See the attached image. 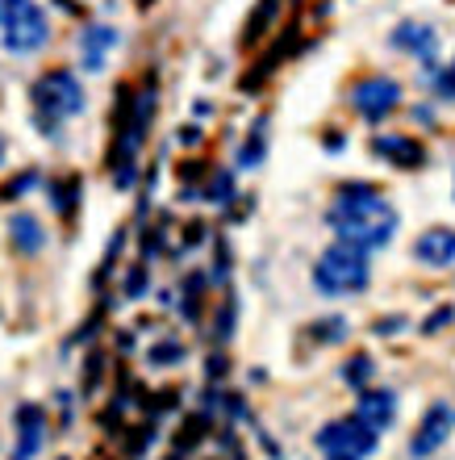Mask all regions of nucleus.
I'll list each match as a JSON object with an SVG mask.
<instances>
[{"label":"nucleus","mask_w":455,"mask_h":460,"mask_svg":"<svg viewBox=\"0 0 455 460\" xmlns=\"http://www.w3.org/2000/svg\"><path fill=\"white\" fill-rule=\"evenodd\" d=\"M439 97L455 101V63H451V67H447L443 75H439Z\"/></svg>","instance_id":"obj_21"},{"label":"nucleus","mask_w":455,"mask_h":460,"mask_svg":"<svg viewBox=\"0 0 455 460\" xmlns=\"http://www.w3.org/2000/svg\"><path fill=\"white\" fill-rule=\"evenodd\" d=\"M47 439V414L38 411L34 402H25L17 411V456L13 460H30Z\"/></svg>","instance_id":"obj_12"},{"label":"nucleus","mask_w":455,"mask_h":460,"mask_svg":"<svg viewBox=\"0 0 455 460\" xmlns=\"http://www.w3.org/2000/svg\"><path fill=\"white\" fill-rule=\"evenodd\" d=\"M351 105L360 110V118L384 121L401 105V84H397L393 75H368V80H360V84L351 88Z\"/></svg>","instance_id":"obj_6"},{"label":"nucleus","mask_w":455,"mask_h":460,"mask_svg":"<svg viewBox=\"0 0 455 460\" xmlns=\"http://www.w3.org/2000/svg\"><path fill=\"white\" fill-rule=\"evenodd\" d=\"M4 151H9V146H4V138H0V164H4Z\"/></svg>","instance_id":"obj_23"},{"label":"nucleus","mask_w":455,"mask_h":460,"mask_svg":"<svg viewBox=\"0 0 455 460\" xmlns=\"http://www.w3.org/2000/svg\"><path fill=\"white\" fill-rule=\"evenodd\" d=\"M455 431V406L451 402H434L431 411L422 414L418 431H414V439H409V456H434V452L443 448L447 439H451Z\"/></svg>","instance_id":"obj_7"},{"label":"nucleus","mask_w":455,"mask_h":460,"mask_svg":"<svg viewBox=\"0 0 455 460\" xmlns=\"http://www.w3.org/2000/svg\"><path fill=\"white\" fill-rule=\"evenodd\" d=\"M9 239H13V247H17V252L34 255V252H42V247H47V230H42V222H38L34 214H13V218H9Z\"/></svg>","instance_id":"obj_14"},{"label":"nucleus","mask_w":455,"mask_h":460,"mask_svg":"<svg viewBox=\"0 0 455 460\" xmlns=\"http://www.w3.org/2000/svg\"><path fill=\"white\" fill-rule=\"evenodd\" d=\"M372 285V264L368 255L347 247V243H335L318 255L313 264V289L326 293V297H355Z\"/></svg>","instance_id":"obj_2"},{"label":"nucleus","mask_w":455,"mask_h":460,"mask_svg":"<svg viewBox=\"0 0 455 460\" xmlns=\"http://www.w3.org/2000/svg\"><path fill=\"white\" fill-rule=\"evenodd\" d=\"M0 38H4V50H13V55H34L50 38L47 13L38 9L34 0H13L4 22H0Z\"/></svg>","instance_id":"obj_4"},{"label":"nucleus","mask_w":455,"mask_h":460,"mask_svg":"<svg viewBox=\"0 0 455 460\" xmlns=\"http://www.w3.org/2000/svg\"><path fill=\"white\" fill-rule=\"evenodd\" d=\"M372 373H376V364H372V356H355V360H347V368H343V381L355 389H363L372 381Z\"/></svg>","instance_id":"obj_16"},{"label":"nucleus","mask_w":455,"mask_h":460,"mask_svg":"<svg viewBox=\"0 0 455 460\" xmlns=\"http://www.w3.org/2000/svg\"><path fill=\"white\" fill-rule=\"evenodd\" d=\"M9 4H13V0H0V22H4V13H9Z\"/></svg>","instance_id":"obj_22"},{"label":"nucleus","mask_w":455,"mask_h":460,"mask_svg":"<svg viewBox=\"0 0 455 460\" xmlns=\"http://www.w3.org/2000/svg\"><path fill=\"white\" fill-rule=\"evenodd\" d=\"M113 47H118V30L113 25H88L80 34V59H84L88 72H101Z\"/></svg>","instance_id":"obj_13"},{"label":"nucleus","mask_w":455,"mask_h":460,"mask_svg":"<svg viewBox=\"0 0 455 460\" xmlns=\"http://www.w3.org/2000/svg\"><path fill=\"white\" fill-rule=\"evenodd\" d=\"M313 335L322 343H338L343 335H347V323L343 318H326V323H313Z\"/></svg>","instance_id":"obj_19"},{"label":"nucleus","mask_w":455,"mask_h":460,"mask_svg":"<svg viewBox=\"0 0 455 460\" xmlns=\"http://www.w3.org/2000/svg\"><path fill=\"white\" fill-rule=\"evenodd\" d=\"M414 260H422L426 268H451L455 264V230L434 226L414 243Z\"/></svg>","instance_id":"obj_10"},{"label":"nucleus","mask_w":455,"mask_h":460,"mask_svg":"<svg viewBox=\"0 0 455 460\" xmlns=\"http://www.w3.org/2000/svg\"><path fill=\"white\" fill-rule=\"evenodd\" d=\"M393 47L397 50H409L418 63H426L431 67L434 55H439V34H434L431 25H418V22H406L393 30Z\"/></svg>","instance_id":"obj_9"},{"label":"nucleus","mask_w":455,"mask_h":460,"mask_svg":"<svg viewBox=\"0 0 455 460\" xmlns=\"http://www.w3.org/2000/svg\"><path fill=\"white\" fill-rule=\"evenodd\" d=\"M146 360L155 364V368H168V364H176V360H184V343H159V348H151V356Z\"/></svg>","instance_id":"obj_18"},{"label":"nucleus","mask_w":455,"mask_h":460,"mask_svg":"<svg viewBox=\"0 0 455 460\" xmlns=\"http://www.w3.org/2000/svg\"><path fill=\"white\" fill-rule=\"evenodd\" d=\"M267 121H255V130H251V138L242 143V151H239V168H259V159H264V151H267V130H264Z\"/></svg>","instance_id":"obj_15"},{"label":"nucleus","mask_w":455,"mask_h":460,"mask_svg":"<svg viewBox=\"0 0 455 460\" xmlns=\"http://www.w3.org/2000/svg\"><path fill=\"white\" fill-rule=\"evenodd\" d=\"M276 4H280V0H264V4H259V13H255L251 22H247V34H242L247 42H255V38H264V25L276 17Z\"/></svg>","instance_id":"obj_17"},{"label":"nucleus","mask_w":455,"mask_h":460,"mask_svg":"<svg viewBox=\"0 0 455 460\" xmlns=\"http://www.w3.org/2000/svg\"><path fill=\"white\" fill-rule=\"evenodd\" d=\"M372 151L384 155L389 164H397V168H422V159H426L418 138H406V134H376Z\"/></svg>","instance_id":"obj_11"},{"label":"nucleus","mask_w":455,"mask_h":460,"mask_svg":"<svg viewBox=\"0 0 455 460\" xmlns=\"http://www.w3.org/2000/svg\"><path fill=\"white\" fill-rule=\"evenodd\" d=\"M313 444H318V452H322L326 460H368L372 452H376V444H381V436L368 431V427L351 414V419L326 423Z\"/></svg>","instance_id":"obj_5"},{"label":"nucleus","mask_w":455,"mask_h":460,"mask_svg":"<svg viewBox=\"0 0 455 460\" xmlns=\"http://www.w3.org/2000/svg\"><path fill=\"white\" fill-rule=\"evenodd\" d=\"M451 318H455V305H443L434 318H426V323H422V331H426V335H439V327H443V323H451Z\"/></svg>","instance_id":"obj_20"},{"label":"nucleus","mask_w":455,"mask_h":460,"mask_svg":"<svg viewBox=\"0 0 455 460\" xmlns=\"http://www.w3.org/2000/svg\"><path fill=\"white\" fill-rule=\"evenodd\" d=\"M355 419H360L368 431L384 436V431L397 423V394L393 389H363L360 402H355Z\"/></svg>","instance_id":"obj_8"},{"label":"nucleus","mask_w":455,"mask_h":460,"mask_svg":"<svg viewBox=\"0 0 455 460\" xmlns=\"http://www.w3.org/2000/svg\"><path fill=\"white\" fill-rule=\"evenodd\" d=\"M330 230L338 234V243H347L355 252H381L389 247L397 234V209L393 201L381 193V189H372V184H347V189H338L335 206H330Z\"/></svg>","instance_id":"obj_1"},{"label":"nucleus","mask_w":455,"mask_h":460,"mask_svg":"<svg viewBox=\"0 0 455 460\" xmlns=\"http://www.w3.org/2000/svg\"><path fill=\"white\" fill-rule=\"evenodd\" d=\"M34 113L42 121V130H55L59 121L84 113V84L75 80V72L67 67H55V72H42L34 80Z\"/></svg>","instance_id":"obj_3"}]
</instances>
